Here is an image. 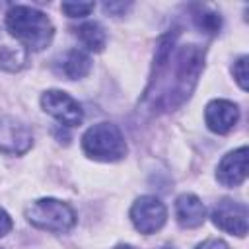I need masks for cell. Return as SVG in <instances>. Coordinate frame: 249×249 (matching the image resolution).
I'll return each mask as SVG.
<instances>
[{"mask_svg": "<svg viewBox=\"0 0 249 249\" xmlns=\"http://www.w3.org/2000/svg\"><path fill=\"white\" fill-rule=\"evenodd\" d=\"M175 31L165 33L156 47L154 74L150 88H156L154 107L173 111L195 89L200 70L204 66V53L196 45L175 47Z\"/></svg>", "mask_w": 249, "mask_h": 249, "instance_id": "cell-1", "label": "cell"}, {"mask_svg": "<svg viewBox=\"0 0 249 249\" xmlns=\"http://www.w3.org/2000/svg\"><path fill=\"white\" fill-rule=\"evenodd\" d=\"M6 25L10 33L27 49H45L54 35V27L49 16L31 6H12L6 16Z\"/></svg>", "mask_w": 249, "mask_h": 249, "instance_id": "cell-2", "label": "cell"}, {"mask_svg": "<svg viewBox=\"0 0 249 249\" xmlns=\"http://www.w3.org/2000/svg\"><path fill=\"white\" fill-rule=\"evenodd\" d=\"M84 152L99 161H117L126 154V142L121 128L113 123H97L82 136Z\"/></svg>", "mask_w": 249, "mask_h": 249, "instance_id": "cell-3", "label": "cell"}, {"mask_svg": "<svg viewBox=\"0 0 249 249\" xmlns=\"http://www.w3.org/2000/svg\"><path fill=\"white\" fill-rule=\"evenodd\" d=\"M25 218L31 226L53 233H64L76 224V212L62 200L39 198L25 208Z\"/></svg>", "mask_w": 249, "mask_h": 249, "instance_id": "cell-4", "label": "cell"}, {"mask_svg": "<svg viewBox=\"0 0 249 249\" xmlns=\"http://www.w3.org/2000/svg\"><path fill=\"white\" fill-rule=\"evenodd\" d=\"M130 220L140 233L150 235V233H156L165 224L167 208L158 196L144 195L134 200V204L130 208Z\"/></svg>", "mask_w": 249, "mask_h": 249, "instance_id": "cell-5", "label": "cell"}, {"mask_svg": "<svg viewBox=\"0 0 249 249\" xmlns=\"http://www.w3.org/2000/svg\"><path fill=\"white\" fill-rule=\"evenodd\" d=\"M41 107L64 126H76L84 119L80 103L60 89H47L41 95Z\"/></svg>", "mask_w": 249, "mask_h": 249, "instance_id": "cell-6", "label": "cell"}, {"mask_svg": "<svg viewBox=\"0 0 249 249\" xmlns=\"http://www.w3.org/2000/svg\"><path fill=\"white\" fill-rule=\"evenodd\" d=\"M33 144V134L25 123L12 115L0 117V152L10 156L25 154Z\"/></svg>", "mask_w": 249, "mask_h": 249, "instance_id": "cell-7", "label": "cell"}, {"mask_svg": "<svg viewBox=\"0 0 249 249\" xmlns=\"http://www.w3.org/2000/svg\"><path fill=\"white\" fill-rule=\"evenodd\" d=\"M212 222L220 230L243 237L247 233V206L231 198H222L212 208Z\"/></svg>", "mask_w": 249, "mask_h": 249, "instance_id": "cell-8", "label": "cell"}, {"mask_svg": "<svg viewBox=\"0 0 249 249\" xmlns=\"http://www.w3.org/2000/svg\"><path fill=\"white\" fill-rule=\"evenodd\" d=\"M239 119V109L233 101H228V99H214L206 105V111H204V121H206V126L216 132V134H226L230 132L235 123Z\"/></svg>", "mask_w": 249, "mask_h": 249, "instance_id": "cell-9", "label": "cell"}, {"mask_svg": "<svg viewBox=\"0 0 249 249\" xmlns=\"http://www.w3.org/2000/svg\"><path fill=\"white\" fill-rule=\"evenodd\" d=\"M216 177L226 187H237L247 177V146L226 154L218 165Z\"/></svg>", "mask_w": 249, "mask_h": 249, "instance_id": "cell-10", "label": "cell"}, {"mask_svg": "<svg viewBox=\"0 0 249 249\" xmlns=\"http://www.w3.org/2000/svg\"><path fill=\"white\" fill-rule=\"evenodd\" d=\"M27 47H23L10 31L0 29V68L18 72L27 64Z\"/></svg>", "mask_w": 249, "mask_h": 249, "instance_id": "cell-11", "label": "cell"}, {"mask_svg": "<svg viewBox=\"0 0 249 249\" xmlns=\"http://www.w3.org/2000/svg\"><path fill=\"white\" fill-rule=\"evenodd\" d=\"M175 216L179 226L183 228H198L204 222L206 216V208L202 204V200L191 193H185L181 196H177L175 202Z\"/></svg>", "mask_w": 249, "mask_h": 249, "instance_id": "cell-12", "label": "cell"}, {"mask_svg": "<svg viewBox=\"0 0 249 249\" xmlns=\"http://www.w3.org/2000/svg\"><path fill=\"white\" fill-rule=\"evenodd\" d=\"M89 68H91V58L84 51L72 49L62 56L58 72L64 74L68 80H78V78H84L89 72Z\"/></svg>", "mask_w": 249, "mask_h": 249, "instance_id": "cell-13", "label": "cell"}, {"mask_svg": "<svg viewBox=\"0 0 249 249\" xmlns=\"http://www.w3.org/2000/svg\"><path fill=\"white\" fill-rule=\"evenodd\" d=\"M78 39L82 41V45L88 49V51H93V53H99L103 51L105 47V31L99 23L95 21H88V23H82L78 29Z\"/></svg>", "mask_w": 249, "mask_h": 249, "instance_id": "cell-14", "label": "cell"}, {"mask_svg": "<svg viewBox=\"0 0 249 249\" xmlns=\"http://www.w3.org/2000/svg\"><path fill=\"white\" fill-rule=\"evenodd\" d=\"M193 21H195V25H196L200 31L210 33V35L218 33L220 27H222V18H220V14H216V12H212V10L204 8V6H195Z\"/></svg>", "mask_w": 249, "mask_h": 249, "instance_id": "cell-15", "label": "cell"}, {"mask_svg": "<svg viewBox=\"0 0 249 249\" xmlns=\"http://www.w3.org/2000/svg\"><path fill=\"white\" fill-rule=\"evenodd\" d=\"M60 8L68 18H84L93 10V2H62Z\"/></svg>", "mask_w": 249, "mask_h": 249, "instance_id": "cell-16", "label": "cell"}, {"mask_svg": "<svg viewBox=\"0 0 249 249\" xmlns=\"http://www.w3.org/2000/svg\"><path fill=\"white\" fill-rule=\"evenodd\" d=\"M231 72H233V78H235V82L239 84V88L241 89H247V56H241V58H237L235 62H233V68H231Z\"/></svg>", "mask_w": 249, "mask_h": 249, "instance_id": "cell-17", "label": "cell"}, {"mask_svg": "<svg viewBox=\"0 0 249 249\" xmlns=\"http://www.w3.org/2000/svg\"><path fill=\"white\" fill-rule=\"evenodd\" d=\"M130 4H124V2H105L103 4V10L111 16H123L126 10H128Z\"/></svg>", "mask_w": 249, "mask_h": 249, "instance_id": "cell-18", "label": "cell"}, {"mask_svg": "<svg viewBox=\"0 0 249 249\" xmlns=\"http://www.w3.org/2000/svg\"><path fill=\"white\" fill-rule=\"evenodd\" d=\"M196 249H230V245L226 241H222V239H206Z\"/></svg>", "mask_w": 249, "mask_h": 249, "instance_id": "cell-19", "label": "cell"}, {"mask_svg": "<svg viewBox=\"0 0 249 249\" xmlns=\"http://www.w3.org/2000/svg\"><path fill=\"white\" fill-rule=\"evenodd\" d=\"M10 230H12V218L8 216V212H6V210H2V208H0V237H2V235H6Z\"/></svg>", "mask_w": 249, "mask_h": 249, "instance_id": "cell-20", "label": "cell"}, {"mask_svg": "<svg viewBox=\"0 0 249 249\" xmlns=\"http://www.w3.org/2000/svg\"><path fill=\"white\" fill-rule=\"evenodd\" d=\"M113 249H134L132 245H124V243H121V245H115Z\"/></svg>", "mask_w": 249, "mask_h": 249, "instance_id": "cell-21", "label": "cell"}, {"mask_svg": "<svg viewBox=\"0 0 249 249\" xmlns=\"http://www.w3.org/2000/svg\"><path fill=\"white\" fill-rule=\"evenodd\" d=\"M161 249H171V247H161Z\"/></svg>", "mask_w": 249, "mask_h": 249, "instance_id": "cell-22", "label": "cell"}]
</instances>
